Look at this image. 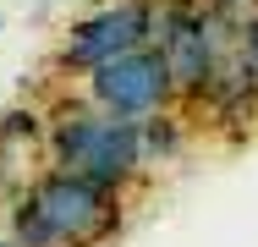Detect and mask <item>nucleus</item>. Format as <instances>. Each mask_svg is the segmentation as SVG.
<instances>
[{"label": "nucleus", "mask_w": 258, "mask_h": 247, "mask_svg": "<svg viewBox=\"0 0 258 247\" xmlns=\"http://www.w3.org/2000/svg\"><path fill=\"white\" fill-rule=\"evenodd\" d=\"M121 231V193H104L72 170H44L11 203V242L17 247H99Z\"/></svg>", "instance_id": "nucleus-1"}, {"label": "nucleus", "mask_w": 258, "mask_h": 247, "mask_svg": "<svg viewBox=\"0 0 258 247\" xmlns=\"http://www.w3.org/2000/svg\"><path fill=\"white\" fill-rule=\"evenodd\" d=\"M50 159L55 170H72L104 193H121L143 170V132L138 121H121L104 110H66L50 121Z\"/></svg>", "instance_id": "nucleus-2"}, {"label": "nucleus", "mask_w": 258, "mask_h": 247, "mask_svg": "<svg viewBox=\"0 0 258 247\" xmlns=\"http://www.w3.org/2000/svg\"><path fill=\"white\" fill-rule=\"evenodd\" d=\"M220 28V11L214 6H192V0H170L165 11H154V39L176 94H209L220 60H225V39L214 33Z\"/></svg>", "instance_id": "nucleus-3"}, {"label": "nucleus", "mask_w": 258, "mask_h": 247, "mask_svg": "<svg viewBox=\"0 0 258 247\" xmlns=\"http://www.w3.org/2000/svg\"><path fill=\"white\" fill-rule=\"evenodd\" d=\"M88 99H94V110H104V115L149 121V115H165V110H170L176 83H170L159 49L143 44V49H126V55L94 66V72H88Z\"/></svg>", "instance_id": "nucleus-4"}, {"label": "nucleus", "mask_w": 258, "mask_h": 247, "mask_svg": "<svg viewBox=\"0 0 258 247\" xmlns=\"http://www.w3.org/2000/svg\"><path fill=\"white\" fill-rule=\"evenodd\" d=\"M149 39H154V0H110L83 22H72V33L60 39V66L94 72L126 49H143Z\"/></svg>", "instance_id": "nucleus-5"}, {"label": "nucleus", "mask_w": 258, "mask_h": 247, "mask_svg": "<svg viewBox=\"0 0 258 247\" xmlns=\"http://www.w3.org/2000/svg\"><path fill=\"white\" fill-rule=\"evenodd\" d=\"M138 132H143V165H149V159H170V154L181 148L176 115H149V121H138Z\"/></svg>", "instance_id": "nucleus-6"}, {"label": "nucleus", "mask_w": 258, "mask_h": 247, "mask_svg": "<svg viewBox=\"0 0 258 247\" xmlns=\"http://www.w3.org/2000/svg\"><path fill=\"white\" fill-rule=\"evenodd\" d=\"M242 60L253 66V83H258V6H253V17H247V28H242Z\"/></svg>", "instance_id": "nucleus-7"}, {"label": "nucleus", "mask_w": 258, "mask_h": 247, "mask_svg": "<svg viewBox=\"0 0 258 247\" xmlns=\"http://www.w3.org/2000/svg\"><path fill=\"white\" fill-rule=\"evenodd\" d=\"M220 6H236V0H214V11H220Z\"/></svg>", "instance_id": "nucleus-8"}, {"label": "nucleus", "mask_w": 258, "mask_h": 247, "mask_svg": "<svg viewBox=\"0 0 258 247\" xmlns=\"http://www.w3.org/2000/svg\"><path fill=\"white\" fill-rule=\"evenodd\" d=\"M0 247H17V242H11V236H0Z\"/></svg>", "instance_id": "nucleus-9"}, {"label": "nucleus", "mask_w": 258, "mask_h": 247, "mask_svg": "<svg viewBox=\"0 0 258 247\" xmlns=\"http://www.w3.org/2000/svg\"><path fill=\"white\" fill-rule=\"evenodd\" d=\"M0 165H6V143H0Z\"/></svg>", "instance_id": "nucleus-10"}]
</instances>
